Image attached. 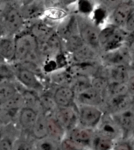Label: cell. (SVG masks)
<instances>
[{"label":"cell","instance_id":"cell-28","mask_svg":"<svg viewBox=\"0 0 134 150\" xmlns=\"http://www.w3.org/2000/svg\"><path fill=\"white\" fill-rule=\"evenodd\" d=\"M49 82L56 87L64 86H70L72 77L65 69H61L54 71L48 76Z\"/></svg>","mask_w":134,"mask_h":150},{"label":"cell","instance_id":"cell-23","mask_svg":"<svg viewBox=\"0 0 134 150\" xmlns=\"http://www.w3.org/2000/svg\"><path fill=\"white\" fill-rule=\"evenodd\" d=\"M123 133L122 139H130L134 127V112L129 108L121 113L112 115Z\"/></svg>","mask_w":134,"mask_h":150},{"label":"cell","instance_id":"cell-19","mask_svg":"<svg viewBox=\"0 0 134 150\" xmlns=\"http://www.w3.org/2000/svg\"><path fill=\"white\" fill-rule=\"evenodd\" d=\"M27 28L35 37L39 43L47 41L49 37L56 32V28L49 25L41 19L30 23Z\"/></svg>","mask_w":134,"mask_h":150},{"label":"cell","instance_id":"cell-51","mask_svg":"<svg viewBox=\"0 0 134 150\" xmlns=\"http://www.w3.org/2000/svg\"><path fill=\"white\" fill-rule=\"evenodd\" d=\"M133 140V145H134V139H132Z\"/></svg>","mask_w":134,"mask_h":150},{"label":"cell","instance_id":"cell-46","mask_svg":"<svg viewBox=\"0 0 134 150\" xmlns=\"http://www.w3.org/2000/svg\"><path fill=\"white\" fill-rule=\"evenodd\" d=\"M131 53V59H130V64H129V69H131L132 72L134 73V52Z\"/></svg>","mask_w":134,"mask_h":150},{"label":"cell","instance_id":"cell-36","mask_svg":"<svg viewBox=\"0 0 134 150\" xmlns=\"http://www.w3.org/2000/svg\"><path fill=\"white\" fill-rule=\"evenodd\" d=\"M14 71L12 64L5 62H0V84L7 82H14Z\"/></svg>","mask_w":134,"mask_h":150},{"label":"cell","instance_id":"cell-24","mask_svg":"<svg viewBox=\"0 0 134 150\" xmlns=\"http://www.w3.org/2000/svg\"><path fill=\"white\" fill-rule=\"evenodd\" d=\"M16 47L14 36H6L0 39V57L3 62L9 64L15 63Z\"/></svg>","mask_w":134,"mask_h":150},{"label":"cell","instance_id":"cell-7","mask_svg":"<svg viewBox=\"0 0 134 150\" xmlns=\"http://www.w3.org/2000/svg\"><path fill=\"white\" fill-rule=\"evenodd\" d=\"M131 59V53L127 46L124 45L118 49L109 52L101 53L100 63L104 67L126 65L129 67Z\"/></svg>","mask_w":134,"mask_h":150},{"label":"cell","instance_id":"cell-38","mask_svg":"<svg viewBox=\"0 0 134 150\" xmlns=\"http://www.w3.org/2000/svg\"><path fill=\"white\" fill-rule=\"evenodd\" d=\"M61 150H88L67 137L61 142Z\"/></svg>","mask_w":134,"mask_h":150},{"label":"cell","instance_id":"cell-14","mask_svg":"<svg viewBox=\"0 0 134 150\" xmlns=\"http://www.w3.org/2000/svg\"><path fill=\"white\" fill-rule=\"evenodd\" d=\"M131 69L126 65L104 67L101 65L97 75L107 77L110 82H118L127 83L132 75Z\"/></svg>","mask_w":134,"mask_h":150},{"label":"cell","instance_id":"cell-10","mask_svg":"<svg viewBox=\"0 0 134 150\" xmlns=\"http://www.w3.org/2000/svg\"><path fill=\"white\" fill-rule=\"evenodd\" d=\"M132 95L129 93L105 98L102 106L104 113L116 115L131 108Z\"/></svg>","mask_w":134,"mask_h":150},{"label":"cell","instance_id":"cell-32","mask_svg":"<svg viewBox=\"0 0 134 150\" xmlns=\"http://www.w3.org/2000/svg\"><path fill=\"white\" fill-rule=\"evenodd\" d=\"M35 150H61V142L55 140L54 138H45L41 140L35 142Z\"/></svg>","mask_w":134,"mask_h":150},{"label":"cell","instance_id":"cell-30","mask_svg":"<svg viewBox=\"0 0 134 150\" xmlns=\"http://www.w3.org/2000/svg\"><path fill=\"white\" fill-rule=\"evenodd\" d=\"M115 142V141L95 132L91 150H113Z\"/></svg>","mask_w":134,"mask_h":150},{"label":"cell","instance_id":"cell-45","mask_svg":"<svg viewBox=\"0 0 134 150\" xmlns=\"http://www.w3.org/2000/svg\"><path fill=\"white\" fill-rule=\"evenodd\" d=\"M6 135V125L0 121V139Z\"/></svg>","mask_w":134,"mask_h":150},{"label":"cell","instance_id":"cell-34","mask_svg":"<svg viewBox=\"0 0 134 150\" xmlns=\"http://www.w3.org/2000/svg\"><path fill=\"white\" fill-rule=\"evenodd\" d=\"M76 11L78 15L85 17H90L93 14V10L96 7V4L92 1H77L76 2Z\"/></svg>","mask_w":134,"mask_h":150},{"label":"cell","instance_id":"cell-21","mask_svg":"<svg viewBox=\"0 0 134 150\" xmlns=\"http://www.w3.org/2000/svg\"><path fill=\"white\" fill-rule=\"evenodd\" d=\"M100 53L96 50L84 44L73 54L69 55L70 63H84V62H100Z\"/></svg>","mask_w":134,"mask_h":150},{"label":"cell","instance_id":"cell-26","mask_svg":"<svg viewBox=\"0 0 134 150\" xmlns=\"http://www.w3.org/2000/svg\"><path fill=\"white\" fill-rule=\"evenodd\" d=\"M48 124V137L61 142L66 136V130L60 124L56 119L53 116H47Z\"/></svg>","mask_w":134,"mask_h":150},{"label":"cell","instance_id":"cell-6","mask_svg":"<svg viewBox=\"0 0 134 150\" xmlns=\"http://www.w3.org/2000/svg\"><path fill=\"white\" fill-rule=\"evenodd\" d=\"M78 125L83 127L96 130L104 115L102 108L94 106L77 105Z\"/></svg>","mask_w":134,"mask_h":150},{"label":"cell","instance_id":"cell-17","mask_svg":"<svg viewBox=\"0 0 134 150\" xmlns=\"http://www.w3.org/2000/svg\"><path fill=\"white\" fill-rule=\"evenodd\" d=\"M39 113L37 110L29 107H23L20 109L17 117V124L21 134L30 135Z\"/></svg>","mask_w":134,"mask_h":150},{"label":"cell","instance_id":"cell-47","mask_svg":"<svg viewBox=\"0 0 134 150\" xmlns=\"http://www.w3.org/2000/svg\"><path fill=\"white\" fill-rule=\"evenodd\" d=\"M134 112V95L132 96V103H131V108H130Z\"/></svg>","mask_w":134,"mask_h":150},{"label":"cell","instance_id":"cell-16","mask_svg":"<svg viewBox=\"0 0 134 150\" xmlns=\"http://www.w3.org/2000/svg\"><path fill=\"white\" fill-rule=\"evenodd\" d=\"M104 100V95L92 86L75 95L76 105L94 106L101 108Z\"/></svg>","mask_w":134,"mask_h":150},{"label":"cell","instance_id":"cell-15","mask_svg":"<svg viewBox=\"0 0 134 150\" xmlns=\"http://www.w3.org/2000/svg\"><path fill=\"white\" fill-rule=\"evenodd\" d=\"M94 135H95L94 130L83 127L78 125L68 131L65 137L70 138L71 141H73L86 149L91 150Z\"/></svg>","mask_w":134,"mask_h":150},{"label":"cell","instance_id":"cell-1","mask_svg":"<svg viewBox=\"0 0 134 150\" xmlns=\"http://www.w3.org/2000/svg\"><path fill=\"white\" fill-rule=\"evenodd\" d=\"M16 57L14 64H38L42 68V61L39 55V42L26 28L14 36Z\"/></svg>","mask_w":134,"mask_h":150},{"label":"cell","instance_id":"cell-18","mask_svg":"<svg viewBox=\"0 0 134 150\" xmlns=\"http://www.w3.org/2000/svg\"><path fill=\"white\" fill-rule=\"evenodd\" d=\"M100 67L101 64L100 62L70 63L66 70L71 75V77L75 76H85L92 78L97 75Z\"/></svg>","mask_w":134,"mask_h":150},{"label":"cell","instance_id":"cell-33","mask_svg":"<svg viewBox=\"0 0 134 150\" xmlns=\"http://www.w3.org/2000/svg\"><path fill=\"white\" fill-rule=\"evenodd\" d=\"M127 93H129L127 83H118V82H110L107 87V90L105 91L104 98Z\"/></svg>","mask_w":134,"mask_h":150},{"label":"cell","instance_id":"cell-35","mask_svg":"<svg viewBox=\"0 0 134 150\" xmlns=\"http://www.w3.org/2000/svg\"><path fill=\"white\" fill-rule=\"evenodd\" d=\"M63 42V51L68 54H73L77 50H78L81 47L84 45L80 35H76L71 37L70 39L66 40Z\"/></svg>","mask_w":134,"mask_h":150},{"label":"cell","instance_id":"cell-49","mask_svg":"<svg viewBox=\"0 0 134 150\" xmlns=\"http://www.w3.org/2000/svg\"><path fill=\"white\" fill-rule=\"evenodd\" d=\"M3 2H1V1H0V10H1V9H2V6H3V5H2V4H3Z\"/></svg>","mask_w":134,"mask_h":150},{"label":"cell","instance_id":"cell-40","mask_svg":"<svg viewBox=\"0 0 134 150\" xmlns=\"http://www.w3.org/2000/svg\"><path fill=\"white\" fill-rule=\"evenodd\" d=\"M15 139H12L10 136H4L0 139V150H13Z\"/></svg>","mask_w":134,"mask_h":150},{"label":"cell","instance_id":"cell-48","mask_svg":"<svg viewBox=\"0 0 134 150\" xmlns=\"http://www.w3.org/2000/svg\"><path fill=\"white\" fill-rule=\"evenodd\" d=\"M130 139H134V127H133V131H132L131 138H130Z\"/></svg>","mask_w":134,"mask_h":150},{"label":"cell","instance_id":"cell-8","mask_svg":"<svg viewBox=\"0 0 134 150\" xmlns=\"http://www.w3.org/2000/svg\"><path fill=\"white\" fill-rule=\"evenodd\" d=\"M134 10L133 1H121L116 4L110 13L107 24L124 28L127 20Z\"/></svg>","mask_w":134,"mask_h":150},{"label":"cell","instance_id":"cell-22","mask_svg":"<svg viewBox=\"0 0 134 150\" xmlns=\"http://www.w3.org/2000/svg\"><path fill=\"white\" fill-rule=\"evenodd\" d=\"M70 13H69L68 10L65 8L60 6H48L46 7L41 20L44 21L53 27L56 28L62 21L68 17Z\"/></svg>","mask_w":134,"mask_h":150},{"label":"cell","instance_id":"cell-12","mask_svg":"<svg viewBox=\"0 0 134 150\" xmlns=\"http://www.w3.org/2000/svg\"><path fill=\"white\" fill-rule=\"evenodd\" d=\"M54 117L67 133L78 126V108L76 105L67 108H57Z\"/></svg>","mask_w":134,"mask_h":150},{"label":"cell","instance_id":"cell-50","mask_svg":"<svg viewBox=\"0 0 134 150\" xmlns=\"http://www.w3.org/2000/svg\"><path fill=\"white\" fill-rule=\"evenodd\" d=\"M0 62H3V60L1 59V57H0Z\"/></svg>","mask_w":134,"mask_h":150},{"label":"cell","instance_id":"cell-42","mask_svg":"<svg viewBox=\"0 0 134 150\" xmlns=\"http://www.w3.org/2000/svg\"><path fill=\"white\" fill-rule=\"evenodd\" d=\"M126 46L128 47L130 52H134V32L129 33L126 42Z\"/></svg>","mask_w":134,"mask_h":150},{"label":"cell","instance_id":"cell-31","mask_svg":"<svg viewBox=\"0 0 134 150\" xmlns=\"http://www.w3.org/2000/svg\"><path fill=\"white\" fill-rule=\"evenodd\" d=\"M35 142L30 135L22 134V135L18 136L14 140L13 150H35Z\"/></svg>","mask_w":134,"mask_h":150},{"label":"cell","instance_id":"cell-5","mask_svg":"<svg viewBox=\"0 0 134 150\" xmlns=\"http://www.w3.org/2000/svg\"><path fill=\"white\" fill-rule=\"evenodd\" d=\"M79 35L84 44L96 50L101 54L99 45V34L100 28L97 27L91 21L90 17H82L78 15Z\"/></svg>","mask_w":134,"mask_h":150},{"label":"cell","instance_id":"cell-27","mask_svg":"<svg viewBox=\"0 0 134 150\" xmlns=\"http://www.w3.org/2000/svg\"><path fill=\"white\" fill-rule=\"evenodd\" d=\"M19 93V88L14 82H7L0 84V106L12 99Z\"/></svg>","mask_w":134,"mask_h":150},{"label":"cell","instance_id":"cell-20","mask_svg":"<svg viewBox=\"0 0 134 150\" xmlns=\"http://www.w3.org/2000/svg\"><path fill=\"white\" fill-rule=\"evenodd\" d=\"M53 98L58 108H67L75 105V93L69 86L56 87Z\"/></svg>","mask_w":134,"mask_h":150},{"label":"cell","instance_id":"cell-25","mask_svg":"<svg viewBox=\"0 0 134 150\" xmlns=\"http://www.w3.org/2000/svg\"><path fill=\"white\" fill-rule=\"evenodd\" d=\"M30 135L35 141L41 140L48 137V124L47 116L45 114H39L38 119L32 128Z\"/></svg>","mask_w":134,"mask_h":150},{"label":"cell","instance_id":"cell-39","mask_svg":"<svg viewBox=\"0 0 134 150\" xmlns=\"http://www.w3.org/2000/svg\"><path fill=\"white\" fill-rule=\"evenodd\" d=\"M113 150H134V145L132 139H121L116 142Z\"/></svg>","mask_w":134,"mask_h":150},{"label":"cell","instance_id":"cell-13","mask_svg":"<svg viewBox=\"0 0 134 150\" xmlns=\"http://www.w3.org/2000/svg\"><path fill=\"white\" fill-rule=\"evenodd\" d=\"M56 33L63 42L74 35H79L78 14L75 13H70L68 17H66L56 26Z\"/></svg>","mask_w":134,"mask_h":150},{"label":"cell","instance_id":"cell-41","mask_svg":"<svg viewBox=\"0 0 134 150\" xmlns=\"http://www.w3.org/2000/svg\"><path fill=\"white\" fill-rule=\"evenodd\" d=\"M124 29L128 33H131V32H134V10L128 18L126 24L125 25Z\"/></svg>","mask_w":134,"mask_h":150},{"label":"cell","instance_id":"cell-43","mask_svg":"<svg viewBox=\"0 0 134 150\" xmlns=\"http://www.w3.org/2000/svg\"><path fill=\"white\" fill-rule=\"evenodd\" d=\"M127 86H128V92L130 95H134V73L133 72L131 76L129 77V80L127 82Z\"/></svg>","mask_w":134,"mask_h":150},{"label":"cell","instance_id":"cell-2","mask_svg":"<svg viewBox=\"0 0 134 150\" xmlns=\"http://www.w3.org/2000/svg\"><path fill=\"white\" fill-rule=\"evenodd\" d=\"M0 16L3 19L7 35L10 36H15L27 28V22L19 10V2L4 3L0 10Z\"/></svg>","mask_w":134,"mask_h":150},{"label":"cell","instance_id":"cell-4","mask_svg":"<svg viewBox=\"0 0 134 150\" xmlns=\"http://www.w3.org/2000/svg\"><path fill=\"white\" fill-rule=\"evenodd\" d=\"M12 66L16 81L18 82L23 88L36 92L39 95L46 92L45 84L39 74L21 64H13Z\"/></svg>","mask_w":134,"mask_h":150},{"label":"cell","instance_id":"cell-44","mask_svg":"<svg viewBox=\"0 0 134 150\" xmlns=\"http://www.w3.org/2000/svg\"><path fill=\"white\" fill-rule=\"evenodd\" d=\"M6 36H8L7 32H6V30L3 19H2V17L0 16V39H3V38Z\"/></svg>","mask_w":134,"mask_h":150},{"label":"cell","instance_id":"cell-11","mask_svg":"<svg viewBox=\"0 0 134 150\" xmlns=\"http://www.w3.org/2000/svg\"><path fill=\"white\" fill-rule=\"evenodd\" d=\"M19 10L28 23L40 20L46 10L45 1H23L19 2Z\"/></svg>","mask_w":134,"mask_h":150},{"label":"cell","instance_id":"cell-3","mask_svg":"<svg viewBox=\"0 0 134 150\" xmlns=\"http://www.w3.org/2000/svg\"><path fill=\"white\" fill-rule=\"evenodd\" d=\"M129 33L121 28L107 24L100 28L99 45L101 53L117 50L126 45Z\"/></svg>","mask_w":134,"mask_h":150},{"label":"cell","instance_id":"cell-37","mask_svg":"<svg viewBox=\"0 0 134 150\" xmlns=\"http://www.w3.org/2000/svg\"><path fill=\"white\" fill-rule=\"evenodd\" d=\"M109 83V79H107V77L101 76V75H97L91 78V86L93 89H95L96 91L103 93L104 95Z\"/></svg>","mask_w":134,"mask_h":150},{"label":"cell","instance_id":"cell-29","mask_svg":"<svg viewBox=\"0 0 134 150\" xmlns=\"http://www.w3.org/2000/svg\"><path fill=\"white\" fill-rule=\"evenodd\" d=\"M69 86L73 90L76 95L91 87V77L85 76H73Z\"/></svg>","mask_w":134,"mask_h":150},{"label":"cell","instance_id":"cell-9","mask_svg":"<svg viewBox=\"0 0 134 150\" xmlns=\"http://www.w3.org/2000/svg\"><path fill=\"white\" fill-rule=\"evenodd\" d=\"M96 133L118 142L123 138V133L112 115L104 113L102 120L95 130Z\"/></svg>","mask_w":134,"mask_h":150}]
</instances>
